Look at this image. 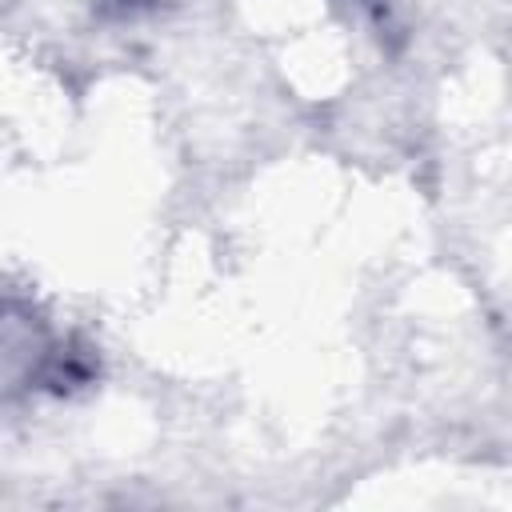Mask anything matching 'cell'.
<instances>
[{
	"instance_id": "3957f363",
	"label": "cell",
	"mask_w": 512,
	"mask_h": 512,
	"mask_svg": "<svg viewBox=\"0 0 512 512\" xmlns=\"http://www.w3.org/2000/svg\"><path fill=\"white\" fill-rule=\"evenodd\" d=\"M156 4H168V0H120V8H156Z\"/></svg>"
},
{
	"instance_id": "7a4b0ae2",
	"label": "cell",
	"mask_w": 512,
	"mask_h": 512,
	"mask_svg": "<svg viewBox=\"0 0 512 512\" xmlns=\"http://www.w3.org/2000/svg\"><path fill=\"white\" fill-rule=\"evenodd\" d=\"M356 8L372 20V28H376L380 36H404L408 0H356Z\"/></svg>"
},
{
	"instance_id": "6da1fadb",
	"label": "cell",
	"mask_w": 512,
	"mask_h": 512,
	"mask_svg": "<svg viewBox=\"0 0 512 512\" xmlns=\"http://www.w3.org/2000/svg\"><path fill=\"white\" fill-rule=\"evenodd\" d=\"M44 320L16 300H0V384H40L52 356Z\"/></svg>"
}]
</instances>
